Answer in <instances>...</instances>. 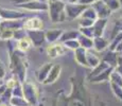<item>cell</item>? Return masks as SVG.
<instances>
[{"instance_id": "1", "label": "cell", "mask_w": 122, "mask_h": 106, "mask_svg": "<svg viewBox=\"0 0 122 106\" xmlns=\"http://www.w3.org/2000/svg\"><path fill=\"white\" fill-rule=\"evenodd\" d=\"M49 17L52 22H63L67 18L65 13V3L62 0L50 2L48 4Z\"/></svg>"}, {"instance_id": "2", "label": "cell", "mask_w": 122, "mask_h": 106, "mask_svg": "<svg viewBox=\"0 0 122 106\" xmlns=\"http://www.w3.org/2000/svg\"><path fill=\"white\" fill-rule=\"evenodd\" d=\"M88 5L81 3H68L65 4V13L68 19H76L79 16H81V14L83 13V11L87 8Z\"/></svg>"}, {"instance_id": "3", "label": "cell", "mask_w": 122, "mask_h": 106, "mask_svg": "<svg viewBox=\"0 0 122 106\" xmlns=\"http://www.w3.org/2000/svg\"><path fill=\"white\" fill-rule=\"evenodd\" d=\"M17 8H20L25 11H31V12H41V11H48V3L44 1H39V0H32V1L25 2V3L17 4Z\"/></svg>"}, {"instance_id": "4", "label": "cell", "mask_w": 122, "mask_h": 106, "mask_svg": "<svg viewBox=\"0 0 122 106\" xmlns=\"http://www.w3.org/2000/svg\"><path fill=\"white\" fill-rule=\"evenodd\" d=\"M12 69L14 70V73L17 74V76L19 77V80L21 82L25 81V64L21 62L20 57L15 54L14 56H12Z\"/></svg>"}, {"instance_id": "5", "label": "cell", "mask_w": 122, "mask_h": 106, "mask_svg": "<svg viewBox=\"0 0 122 106\" xmlns=\"http://www.w3.org/2000/svg\"><path fill=\"white\" fill-rule=\"evenodd\" d=\"M25 16V12L10 10V9L0 8V17L4 20H15V19H21Z\"/></svg>"}, {"instance_id": "6", "label": "cell", "mask_w": 122, "mask_h": 106, "mask_svg": "<svg viewBox=\"0 0 122 106\" xmlns=\"http://www.w3.org/2000/svg\"><path fill=\"white\" fill-rule=\"evenodd\" d=\"M66 51V47L60 42H52L47 48V54L50 58H56L58 56H62Z\"/></svg>"}, {"instance_id": "7", "label": "cell", "mask_w": 122, "mask_h": 106, "mask_svg": "<svg viewBox=\"0 0 122 106\" xmlns=\"http://www.w3.org/2000/svg\"><path fill=\"white\" fill-rule=\"evenodd\" d=\"M92 8L95 9L98 18H107L112 13V11L107 8V5L105 4V2L103 0L95 1L92 3Z\"/></svg>"}, {"instance_id": "8", "label": "cell", "mask_w": 122, "mask_h": 106, "mask_svg": "<svg viewBox=\"0 0 122 106\" xmlns=\"http://www.w3.org/2000/svg\"><path fill=\"white\" fill-rule=\"evenodd\" d=\"M27 34L30 37V39H31L32 45L35 47L41 46L46 40L45 32L43 30H31V31H27Z\"/></svg>"}, {"instance_id": "9", "label": "cell", "mask_w": 122, "mask_h": 106, "mask_svg": "<svg viewBox=\"0 0 122 106\" xmlns=\"http://www.w3.org/2000/svg\"><path fill=\"white\" fill-rule=\"evenodd\" d=\"M22 92L23 96H25V99L30 104H33V103L36 102V91H35L34 85H32L29 82L25 83L22 87Z\"/></svg>"}, {"instance_id": "10", "label": "cell", "mask_w": 122, "mask_h": 106, "mask_svg": "<svg viewBox=\"0 0 122 106\" xmlns=\"http://www.w3.org/2000/svg\"><path fill=\"white\" fill-rule=\"evenodd\" d=\"M44 27L43 20L39 19L37 17H32L29 18L28 20H25L23 22L22 28L25 31H31V30H41Z\"/></svg>"}, {"instance_id": "11", "label": "cell", "mask_w": 122, "mask_h": 106, "mask_svg": "<svg viewBox=\"0 0 122 106\" xmlns=\"http://www.w3.org/2000/svg\"><path fill=\"white\" fill-rule=\"evenodd\" d=\"M61 71H62V66H61V65H58V64H57V65L52 66V67H51V69H50V71H49L48 75H47L46 80L44 81V84L48 85V84L54 83L56 80H57V77L60 76Z\"/></svg>"}, {"instance_id": "12", "label": "cell", "mask_w": 122, "mask_h": 106, "mask_svg": "<svg viewBox=\"0 0 122 106\" xmlns=\"http://www.w3.org/2000/svg\"><path fill=\"white\" fill-rule=\"evenodd\" d=\"M107 23V18H97L92 25L93 32H95V37L96 36H101L103 34L105 27Z\"/></svg>"}, {"instance_id": "13", "label": "cell", "mask_w": 122, "mask_h": 106, "mask_svg": "<svg viewBox=\"0 0 122 106\" xmlns=\"http://www.w3.org/2000/svg\"><path fill=\"white\" fill-rule=\"evenodd\" d=\"M63 34V31L60 29H51V30H48L47 32H45V37L46 39L48 40L50 44L52 42H56V40L61 38Z\"/></svg>"}, {"instance_id": "14", "label": "cell", "mask_w": 122, "mask_h": 106, "mask_svg": "<svg viewBox=\"0 0 122 106\" xmlns=\"http://www.w3.org/2000/svg\"><path fill=\"white\" fill-rule=\"evenodd\" d=\"M74 51H76V62H78L80 65L88 67L87 58H86V49L82 48V47H79V48L76 49Z\"/></svg>"}, {"instance_id": "15", "label": "cell", "mask_w": 122, "mask_h": 106, "mask_svg": "<svg viewBox=\"0 0 122 106\" xmlns=\"http://www.w3.org/2000/svg\"><path fill=\"white\" fill-rule=\"evenodd\" d=\"M92 46L97 51H103L108 46V40L101 36H96L92 38Z\"/></svg>"}, {"instance_id": "16", "label": "cell", "mask_w": 122, "mask_h": 106, "mask_svg": "<svg viewBox=\"0 0 122 106\" xmlns=\"http://www.w3.org/2000/svg\"><path fill=\"white\" fill-rule=\"evenodd\" d=\"M32 46V41L29 36H23L22 38L17 40V48L18 50L22 51V52H27Z\"/></svg>"}, {"instance_id": "17", "label": "cell", "mask_w": 122, "mask_h": 106, "mask_svg": "<svg viewBox=\"0 0 122 106\" xmlns=\"http://www.w3.org/2000/svg\"><path fill=\"white\" fill-rule=\"evenodd\" d=\"M112 70H114V67H108L107 69H105L104 71H102L101 73L97 74L96 76L91 77V82H95V83H97V82H101V81H106V80L109 79V75L112 72Z\"/></svg>"}, {"instance_id": "18", "label": "cell", "mask_w": 122, "mask_h": 106, "mask_svg": "<svg viewBox=\"0 0 122 106\" xmlns=\"http://www.w3.org/2000/svg\"><path fill=\"white\" fill-rule=\"evenodd\" d=\"M51 67H52V64L47 63V64H45L44 66H41V67L39 68L38 72H37V79H38L39 82L44 83V81L46 80V77H47V75H48L49 71H50Z\"/></svg>"}, {"instance_id": "19", "label": "cell", "mask_w": 122, "mask_h": 106, "mask_svg": "<svg viewBox=\"0 0 122 106\" xmlns=\"http://www.w3.org/2000/svg\"><path fill=\"white\" fill-rule=\"evenodd\" d=\"M86 58H87V64L88 67L95 68L100 64V57H98L96 54L91 53L90 51H86Z\"/></svg>"}, {"instance_id": "20", "label": "cell", "mask_w": 122, "mask_h": 106, "mask_svg": "<svg viewBox=\"0 0 122 106\" xmlns=\"http://www.w3.org/2000/svg\"><path fill=\"white\" fill-rule=\"evenodd\" d=\"M78 40L80 42V46L84 49H90L92 47V38L85 36V35L81 34L78 36Z\"/></svg>"}, {"instance_id": "21", "label": "cell", "mask_w": 122, "mask_h": 106, "mask_svg": "<svg viewBox=\"0 0 122 106\" xmlns=\"http://www.w3.org/2000/svg\"><path fill=\"white\" fill-rule=\"evenodd\" d=\"M10 104L12 106H30L31 105L25 98H22V96H13V98H11Z\"/></svg>"}, {"instance_id": "22", "label": "cell", "mask_w": 122, "mask_h": 106, "mask_svg": "<svg viewBox=\"0 0 122 106\" xmlns=\"http://www.w3.org/2000/svg\"><path fill=\"white\" fill-rule=\"evenodd\" d=\"M104 62L107 63L109 66H112V67H115V66L118 64V56L116 55V53H115L114 51L109 50V52L107 53L106 56L104 57Z\"/></svg>"}, {"instance_id": "23", "label": "cell", "mask_w": 122, "mask_h": 106, "mask_svg": "<svg viewBox=\"0 0 122 106\" xmlns=\"http://www.w3.org/2000/svg\"><path fill=\"white\" fill-rule=\"evenodd\" d=\"M81 17H86V18H89V19L96 20L98 18V16H97V13H96L95 9L90 8V6L88 5L87 8L83 11V13L81 14Z\"/></svg>"}, {"instance_id": "24", "label": "cell", "mask_w": 122, "mask_h": 106, "mask_svg": "<svg viewBox=\"0 0 122 106\" xmlns=\"http://www.w3.org/2000/svg\"><path fill=\"white\" fill-rule=\"evenodd\" d=\"M109 80H111V83H114V84H117L119 86L122 87V75L120 73H118L117 71H114L109 75Z\"/></svg>"}, {"instance_id": "25", "label": "cell", "mask_w": 122, "mask_h": 106, "mask_svg": "<svg viewBox=\"0 0 122 106\" xmlns=\"http://www.w3.org/2000/svg\"><path fill=\"white\" fill-rule=\"evenodd\" d=\"M79 36V32H76V31H69L67 33H64L63 32L62 36H61L60 40L62 42L66 41V40H69V39H74Z\"/></svg>"}, {"instance_id": "26", "label": "cell", "mask_w": 122, "mask_h": 106, "mask_svg": "<svg viewBox=\"0 0 122 106\" xmlns=\"http://www.w3.org/2000/svg\"><path fill=\"white\" fill-rule=\"evenodd\" d=\"M63 45H64L65 47H66V49H71V50H76V49H78L80 46V42L78 39H69V40H66L63 42Z\"/></svg>"}, {"instance_id": "27", "label": "cell", "mask_w": 122, "mask_h": 106, "mask_svg": "<svg viewBox=\"0 0 122 106\" xmlns=\"http://www.w3.org/2000/svg\"><path fill=\"white\" fill-rule=\"evenodd\" d=\"M103 1L105 2V4L111 11H117L118 9H120V4H119L118 0H103Z\"/></svg>"}, {"instance_id": "28", "label": "cell", "mask_w": 122, "mask_h": 106, "mask_svg": "<svg viewBox=\"0 0 122 106\" xmlns=\"http://www.w3.org/2000/svg\"><path fill=\"white\" fill-rule=\"evenodd\" d=\"M80 32L83 35L89 37V38H93L95 37V32H93V28L92 25L91 27H86V28H80Z\"/></svg>"}, {"instance_id": "29", "label": "cell", "mask_w": 122, "mask_h": 106, "mask_svg": "<svg viewBox=\"0 0 122 106\" xmlns=\"http://www.w3.org/2000/svg\"><path fill=\"white\" fill-rule=\"evenodd\" d=\"M13 36H14V31L13 30H8V29L1 30L0 39H10V38H13Z\"/></svg>"}, {"instance_id": "30", "label": "cell", "mask_w": 122, "mask_h": 106, "mask_svg": "<svg viewBox=\"0 0 122 106\" xmlns=\"http://www.w3.org/2000/svg\"><path fill=\"white\" fill-rule=\"evenodd\" d=\"M95 20L92 19H89V18H86V17H81L79 23H80V27L82 28H86V27H91L93 25Z\"/></svg>"}, {"instance_id": "31", "label": "cell", "mask_w": 122, "mask_h": 106, "mask_svg": "<svg viewBox=\"0 0 122 106\" xmlns=\"http://www.w3.org/2000/svg\"><path fill=\"white\" fill-rule=\"evenodd\" d=\"M111 85H112V91H114V93L116 95V96H118L120 100H122V87L117 84H114V83H111Z\"/></svg>"}, {"instance_id": "32", "label": "cell", "mask_w": 122, "mask_h": 106, "mask_svg": "<svg viewBox=\"0 0 122 106\" xmlns=\"http://www.w3.org/2000/svg\"><path fill=\"white\" fill-rule=\"evenodd\" d=\"M17 84L18 83H17V81H16V80H10V81L6 83V88H8V89H13Z\"/></svg>"}, {"instance_id": "33", "label": "cell", "mask_w": 122, "mask_h": 106, "mask_svg": "<svg viewBox=\"0 0 122 106\" xmlns=\"http://www.w3.org/2000/svg\"><path fill=\"white\" fill-rule=\"evenodd\" d=\"M4 75H5V68H4L3 64L0 62V79H2Z\"/></svg>"}, {"instance_id": "34", "label": "cell", "mask_w": 122, "mask_h": 106, "mask_svg": "<svg viewBox=\"0 0 122 106\" xmlns=\"http://www.w3.org/2000/svg\"><path fill=\"white\" fill-rule=\"evenodd\" d=\"M95 1H97V0H79V3L85 4V5H89V4H92Z\"/></svg>"}, {"instance_id": "35", "label": "cell", "mask_w": 122, "mask_h": 106, "mask_svg": "<svg viewBox=\"0 0 122 106\" xmlns=\"http://www.w3.org/2000/svg\"><path fill=\"white\" fill-rule=\"evenodd\" d=\"M12 1L15 3V5L17 4H21V3H25V2H29V1H32V0H12Z\"/></svg>"}, {"instance_id": "36", "label": "cell", "mask_w": 122, "mask_h": 106, "mask_svg": "<svg viewBox=\"0 0 122 106\" xmlns=\"http://www.w3.org/2000/svg\"><path fill=\"white\" fill-rule=\"evenodd\" d=\"M115 51H116L117 53H118V52L121 53V52H122V40L119 42L118 45H117V47H116V49H115Z\"/></svg>"}, {"instance_id": "37", "label": "cell", "mask_w": 122, "mask_h": 106, "mask_svg": "<svg viewBox=\"0 0 122 106\" xmlns=\"http://www.w3.org/2000/svg\"><path fill=\"white\" fill-rule=\"evenodd\" d=\"M68 3H78L79 0H67Z\"/></svg>"}, {"instance_id": "38", "label": "cell", "mask_w": 122, "mask_h": 106, "mask_svg": "<svg viewBox=\"0 0 122 106\" xmlns=\"http://www.w3.org/2000/svg\"><path fill=\"white\" fill-rule=\"evenodd\" d=\"M118 2H119V4H120V6H122V0H118Z\"/></svg>"}, {"instance_id": "39", "label": "cell", "mask_w": 122, "mask_h": 106, "mask_svg": "<svg viewBox=\"0 0 122 106\" xmlns=\"http://www.w3.org/2000/svg\"><path fill=\"white\" fill-rule=\"evenodd\" d=\"M49 2H53V1H57V0H48Z\"/></svg>"}, {"instance_id": "40", "label": "cell", "mask_w": 122, "mask_h": 106, "mask_svg": "<svg viewBox=\"0 0 122 106\" xmlns=\"http://www.w3.org/2000/svg\"><path fill=\"white\" fill-rule=\"evenodd\" d=\"M1 21H2V20H1V17H0V22H1Z\"/></svg>"}, {"instance_id": "41", "label": "cell", "mask_w": 122, "mask_h": 106, "mask_svg": "<svg viewBox=\"0 0 122 106\" xmlns=\"http://www.w3.org/2000/svg\"><path fill=\"white\" fill-rule=\"evenodd\" d=\"M1 106H5V105H1Z\"/></svg>"}, {"instance_id": "42", "label": "cell", "mask_w": 122, "mask_h": 106, "mask_svg": "<svg viewBox=\"0 0 122 106\" xmlns=\"http://www.w3.org/2000/svg\"><path fill=\"white\" fill-rule=\"evenodd\" d=\"M0 30H1V28H0Z\"/></svg>"}, {"instance_id": "43", "label": "cell", "mask_w": 122, "mask_h": 106, "mask_svg": "<svg viewBox=\"0 0 122 106\" xmlns=\"http://www.w3.org/2000/svg\"><path fill=\"white\" fill-rule=\"evenodd\" d=\"M121 53H122V52H121Z\"/></svg>"}]
</instances>
